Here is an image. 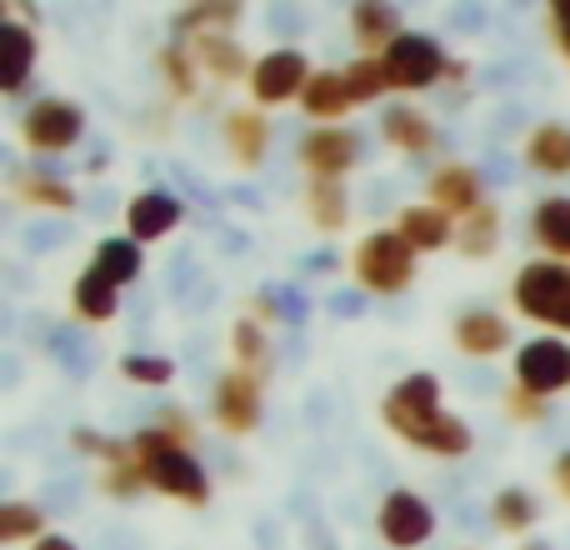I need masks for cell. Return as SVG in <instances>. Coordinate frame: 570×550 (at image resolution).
Returning <instances> with one entry per match:
<instances>
[{"mask_svg": "<svg viewBox=\"0 0 570 550\" xmlns=\"http://www.w3.org/2000/svg\"><path fill=\"white\" fill-rule=\"evenodd\" d=\"M70 441V451L76 455H90V461H100V471L106 465H120V461H130V441H116V435H106V431H96V425H76V431L66 435Z\"/></svg>", "mask_w": 570, "mask_h": 550, "instance_id": "cell-35", "label": "cell"}, {"mask_svg": "<svg viewBox=\"0 0 570 550\" xmlns=\"http://www.w3.org/2000/svg\"><path fill=\"white\" fill-rule=\"evenodd\" d=\"M90 271H96L100 281H110L116 291H126V285H136L140 271H146V246H136L130 236H106L90 251Z\"/></svg>", "mask_w": 570, "mask_h": 550, "instance_id": "cell-24", "label": "cell"}, {"mask_svg": "<svg viewBox=\"0 0 570 550\" xmlns=\"http://www.w3.org/2000/svg\"><path fill=\"white\" fill-rule=\"evenodd\" d=\"M491 526L501 536H515V541H531V531L541 526V501L525 485H505L491 501Z\"/></svg>", "mask_w": 570, "mask_h": 550, "instance_id": "cell-29", "label": "cell"}, {"mask_svg": "<svg viewBox=\"0 0 570 550\" xmlns=\"http://www.w3.org/2000/svg\"><path fill=\"white\" fill-rule=\"evenodd\" d=\"M295 156H301L305 180H345L361 160V136L345 126H315L301 136Z\"/></svg>", "mask_w": 570, "mask_h": 550, "instance_id": "cell-10", "label": "cell"}, {"mask_svg": "<svg viewBox=\"0 0 570 550\" xmlns=\"http://www.w3.org/2000/svg\"><path fill=\"white\" fill-rule=\"evenodd\" d=\"M240 20H246V6H240V0H200V6L176 10V16H170V30H176V40L236 36Z\"/></svg>", "mask_w": 570, "mask_h": 550, "instance_id": "cell-21", "label": "cell"}, {"mask_svg": "<svg viewBox=\"0 0 570 550\" xmlns=\"http://www.w3.org/2000/svg\"><path fill=\"white\" fill-rule=\"evenodd\" d=\"M511 371H515L521 391L551 401V395L570 391V341H561V335H535V341H525L521 351H515Z\"/></svg>", "mask_w": 570, "mask_h": 550, "instance_id": "cell-9", "label": "cell"}, {"mask_svg": "<svg viewBox=\"0 0 570 550\" xmlns=\"http://www.w3.org/2000/svg\"><path fill=\"white\" fill-rule=\"evenodd\" d=\"M341 76H345V90H351L355 106H375V100H381L385 90H391L381 56H355L351 66H341Z\"/></svg>", "mask_w": 570, "mask_h": 550, "instance_id": "cell-34", "label": "cell"}, {"mask_svg": "<svg viewBox=\"0 0 570 550\" xmlns=\"http://www.w3.org/2000/svg\"><path fill=\"white\" fill-rule=\"evenodd\" d=\"M50 536V515L30 501H6L0 505V541L6 546H36Z\"/></svg>", "mask_w": 570, "mask_h": 550, "instance_id": "cell-33", "label": "cell"}, {"mask_svg": "<svg viewBox=\"0 0 570 550\" xmlns=\"http://www.w3.org/2000/svg\"><path fill=\"white\" fill-rule=\"evenodd\" d=\"M451 341H455V351L471 355V361H495V355H505L515 345V331L501 311H491V305H471V311L455 315Z\"/></svg>", "mask_w": 570, "mask_h": 550, "instance_id": "cell-13", "label": "cell"}, {"mask_svg": "<svg viewBox=\"0 0 570 550\" xmlns=\"http://www.w3.org/2000/svg\"><path fill=\"white\" fill-rule=\"evenodd\" d=\"M230 361H236V371L256 375V381H271V365H276V345H271V331L261 321H250V315H236V325H230Z\"/></svg>", "mask_w": 570, "mask_h": 550, "instance_id": "cell-26", "label": "cell"}, {"mask_svg": "<svg viewBox=\"0 0 570 550\" xmlns=\"http://www.w3.org/2000/svg\"><path fill=\"white\" fill-rule=\"evenodd\" d=\"M220 136H226V150L240 170H261L271 156V120L261 106H236L220 116Z\"/></svg>", "mask_w": 570, "mask_h": 550, "instance_id": "cell-15", "label": "cell"}, {"mask_svg": "<svg viewBox=\"0 0 570 550\" xmlns=\"http://www.w3.org/2000/svg\"><path fill=\"white\" fill-rule=\"evenodd\" d=\"M461 550H481V546H461Z\"/></svg>", "mask_w": 570, "mask_h": 550, "instance_id": "cell-44", "label": "cell"}, {"mask_svg": "<svg viewBox=\"0 0 570 550\" xmlns=\"http://www.w3.org/2000/svg\"><path fill=\"white\" fill-rule=\"evenodd\" d=\"M501 230H505L501 206H495V200H485L471 220H461V226H455V251H461L465 261H491L495 251H501Z\"/></svg>", "mask_w": 570, "mask_h": 550, "instance_id": "cell-31", "label": "cell"}, {"mask_svg": "<svg viewBox=\"0 0 570 550\" xmlns=\"http://www.w3.org/2000/svg\"><path fill=\"white\" fill-rule=\"evenodd\" d=\"M120 375L130 385H146V391H166L176 381V361L170 355H150V351H130V355H120Z\"/></svg>", "mask_w": 570, "mask_h": 550, "instance_id": "cell-36", "label": "cell"}, {"mask_svg": "<svg viewBox=\"0 0 570 550\" xmlns=\"http://www.w3.org/2000/svg\"><path fill=\"white\" fill-rule=\"evenodd\" d=\"M381 140L391 150H401V156H431L435 140H441V130H435V120L425 116L421 106L395 100V106L381 110Z\"/></svg>", "mask_w": 570, "mask_h": 550, "instance_id": "cell-17", "label": "cell"}, {"mask_svg": "<svg viewBox=\"0 0 570 550\" xmlns=\"http://www.w3.org/2000/svg\"><path fill=\"white\" fill-rule=\"evenodd\" d=\"M305 216L321 236H341L351 226V190L345 180H305Z\"/></svg>", "mask_w": 570, "mask_h": 550, "instance_id": "cell-27", "label": "cell"}, {"mask_svg": "<svg viewBox=\"0 0 570 550\" xmlns=\"http://www.w3.org/2000/svg\"><path fill=\"white\" fill-rule=\"evenodd\" d=\"M525 166L551 180L570 176V126L566 120H541V126L525 136Z\"/></svg>", "mask_w": 570, "mask_h": 550, "instance_id": "cell-23", "label": "cell"}, {"mask_svg": "<svg viewBox=\"0 0 570 550\" xmlns=\"http://www.w3.org/2000/svg\"><path fill=\"white\" fill-rule=\"evenodd\" d=\"M415 271H421V256L395 236V226H381V230H365L361 246L351 251V281L361 285L365 295H405L415 285Z\"/></svg>", "mask_w": 570, "mask_h": 550, "instance_id": "cell-3", "label": "cell"}, {"mask_svg": "<svg viewBox=\"0 0 570 550\" xmlns=\"http://www.w3.org/2000/svg\"><path fill=\"white\" fill-rule=\"evenodd\" d=\"M180 220H186V200L170 196V190H136L126 206V236L136 240V246H156V240H166L170 230H180Z\"/></svg>", "mask_w": 570, "mask_h": 550, "instance_id": "cell-14", "label": "cell"}, {"mask_svg": "<svg viewBox=\"0 0 570 550\" xmlns=\"http://www.w3.org/2000/svg\"><path fill=\"white\" fill-rule=\"evenodd\" d=\"M30 550H80V546H76V541H70V536L50 531V536H46V541H36V546H30Z\"/></svg>", "mask_w": 570, "mask_h": 550, "instance_id": "cell-42", "label": "cell"}, {"mask_svg": "<svg viewBox=\"0 0 570 550\" xmlns=\"http://www.w3.org/2000/svg\"><path fill=\"white\" fill-rule=\"evenodd\" d=\"M531 236L546 251V261L570 266V196H546L531 216Z\"/></svg>", "mask_w": 570, "mask_h": 550, "instance_id": "cell-30", "label": "cell"}, {"mask_svg": "<svg viewBox=\"0 0 570 550\" xmlns=\"http://www.w3.org/2000/svg\"><path fill=\"white\" fill-rule=\"evenodd\" d=\"M40 60V36L26 16H6V66H0V96L20 100L30 90V76H36Z\"/></svg>", "mask_w": 570, "mask_h": 550, "instance_id": "cell-16", "label": "cell"}, {"mask_svg": "<svg viewBox=\"0 0 570 550\" xmlns=\"http://www.w3.org/2000/svg\"><path fill=\"white\" fill-rule=\"evenodd\" d=\"M301 110L315 120V126H341V120L355 110L341 70H315L311 86H305V96H301Z\"/></svg>", "mask_w": 570, "mask_h": 550, "instance_id": "cell-25", "label": "cell"}, {"mask_svg": "<svg viewBox=\"0 0 570 550\" xmlns=\"http://www.w3.org/2000/svg\"><path fill=\"white\" fill-rule=\"evenodd\" d=\"M100 491H106L110 501H136L140 491H150V481H146V471H140V461L130 455V461L106 465V471H100Z\"/></svg>", "mask_w": 570, "mask_h": 550, "instance_id": "cell-37", "label": "cell"}, {"mask_svg": "<svg viewBox=\"0 0 570 550\" xmlns=\"http://www.w3.org/2000/svg\"><path fill=\"white\" fill-rule=\"evenodd\" d=\"M156 425H160V431L176 435L180 445H190V451L200 445V425L186 415V405H160V421H156Z\"/></svg>", "mask_w": 570, "mask_h": 550, "instance_id": "cell-39", "label": "cell"}, {"mask_svg": "<svg viewBox=\"0 0 570 550\" xmlns=\"http://www.w3.org/2000/svg\"><path fill=\"white\" fill-rule=\"evenodd\" d=\"M521 550H551L546 541H521Z\"/></svg>", "mask_w": 570, "mask_h": 550, "instance_id": "cell-43", "label": "cell"}, {"mask_svg": "<svg viewBox=\"0 0 570 550\" xmlns=\"http://www.w3.org/2000/svg\"><path fill=\"white\" fill-rule=\"evenodd\" d=\"M190 56H196L200 76L216 80V86H240V80H250V70H256V60H250V50L240 46L236 36H200V40H186Z\"/></svg>", "mask_w": 570, "mask_h": 550, "instance_id": "cell-18", "label": "cell"}, {"mask_svg": "<svg viewBox=\"0 0 570 550\" xmlns=\"http://www.w3.org/2000/svg\"><path fill=\"white\" fill-rule=\"evenodd\" d=\"M375 536L391 550H421L435 536V511L415 491H391L375 511Z\"/></svg>", "mask_w": 570, "mask_h": 550, "instance_id": "cell-11", "label": "cell"}, {"mask_svg": "<svg viewBox=\"0 0 570 550\" xmlns=\"http://www.w3.org/2000/svg\"><path fill=\"white\" fill-rule=\"evenodd\" d=\"M210 415H216V425L226 435H256L261 421H266V381L230 365L216 381V391H210Z\"/></svg>", "mask_w": 570, "mask_h": 550, "instance_id": "cell-8", "label": "cell"}, {"mask_svg": "<svg viewBox=\"0 0 570 550\" xmlns=\"http://www.w3.org/2000/svg\"><path fill=\"white\" fill-rule=\"evenodd\" d=\"M546 26H551V40L561 46V56L570 60V0H551L546 6Z\"/></svg>", "mask_w": 570, "mask_h": 550, "instance_id": "cell-40", "label": "cell"}, {"mask_svg": "<svg viewBox=\"0 0 570 550\" xmlns=\"http://www.w3.org/2000/svg\"><path fill=\"white\" fill-rule=\"evenodd\" d=\"M381 421L391 435H401L405 445L435 455V461H461L475 451V431L455 411H445V391L435 371H411L385 391Z\"/></svg>", "mask_w": 570, "mask_h": 550, "instance_id": "cell-1", "label": "cell"}, {"mask_svg": "<svg viewBox=\"0 0 570 550\" xmlns=\"http://www.w3.org/2000/svg\"><path fill=\"white\" fill-rule=\"evenodd\" d=\"M395 236H401L415 256H431V251L455 246V220L445 216V210H435L431 200H421V206H401V216H395Z\"/></svg>", "mask_w": 570, "mask_h": 550, "instance_id": "cell-20", "label": "cell"}, {"mask_svg": "<svg viewBox=\"0 0 570 550\" xmlns=\"http://www.w3.org/2000/svg\"><path fill=\"white\" fill-rule=\"evenodd\" d=\"M156 70H160V80H166V90L176 100H196L200 66H196V56H190L186 40H166V46L156 50Z\"/></svg>", "mask_w": 570, "mask_h": 550, "instance_id": "cell-32", "label": "cell"}, {"mask_svg": "<svg viewBox=\"0 0 570 550\" xmlns=\"http://www.w3.org/2000/svg\"><path fill=\"white\" fill-rule=\"evenodd\" d=\"M10 196L26 210H50V216L76 210V186L50 176V170H10Z\"/></svg>", "mask_w": 570, "mask_h": 550, "instance_id": "cell-22", "label": "cell"}, {"mask_svg": "<svg viewBox=\"0 0 570 550\" xmlns=\"http://www.w3.org/2000/svg\"><path fill=\"white\" fill-rule=\"evenodd\" d=\"M381 66H385L391 90H401V96H421V90H431V86L445 80V70H451V50H445L435 36H425V30H405V36L381 56Z\"/></svg>", "mask_w": 570, "mask_h": 550, "instance_id": "cell-5", "label": "cell"}, {"mask_svg": "<svg viewBox=\"0 0 570 550\" xmlns=\"http://www.w3.org/2000/svg\"><path fill=\"white\" fill-rule=\"evenodd\" d=\"M311 76H315V70H311V60H305V50L276 46V50H266V56H256V70H250L246 90H250V100H256L261 110L291 106V100L301 106Z\"/></svg>", "mask_w": 570, "mask_h": 550, "instance_id": "cell-7", "label": "cell"}, {"mask_svg": "<svg viewBox=\"0 0 570 550\" xmlns=\"http://www.w3.org/2000/svg\"><path fill=\"white\" fill-rule=\"evenodd\" d=\"M70 315L86 325H110L120 315V291L86 266L76 281H70Z\"/></svg>", "mask_w": 570, "mask_h": 550, "instance_id": "cell-28", "label": "cell"}, {"mask_svg": "<svg viewBox=\"0 0 570 550\" xmlns=\"http://www.w3.org/2000/svg\"><path fill=\"white\" fill-rule=\"evenodd\" d=\"M425 190H431V206L445 210L455 226L471 220L475 210L485 206V180H481V170L465 166V160H445V166H435L431 180H425Z\"/></svg>", "mask_w": 570, "mask_h": 550, "instance_id": "cell-12", "label": "cell"}, {"mask_svg": "<svg viewBox=\"0 0 570 550\" xmlns=\"http://www.w3.org/2000/svg\"><path fill=\"white\" fill-rule=\"evenodd\" d=\"M130 451H136L140 471H146V481L156 495H166V501H176V505H190V511H206L210 505L206 465H200V455L190 451V445H180L170 431L140 425V431L130 435Z\"/></svg>", "mask_w": 570, "mask_h": 550, "instance_id": "cell-2", "label": "cell"}, {"mask_svg": "<svg viewBox=\"0 0 570 550\" xmlns=\"http://www.w3.org/2000/svg\"><path fill=\"white\" fill-rule=\"evenodd\" d=\"M505 415H511L515 425H541L546 415H551V401H541V395H531V391H521V385L511 381V391H505Z\"/></svg>", "mask_w": 570, "mask_h": 550, "instance_id": "cell-38", "label": "cell"}, {"mask_svg": "<svg viewBox=\"0 0 570 550\" xmlns=\"http://www.w3.org/2000/svg\"><path fill=\"white\" fill-rule=\"evenodd\" d=\"M351 36H355L361 56H385V50L405 36V20H401V10L385 6V0H361V6H351Z\"/></svg>", "mask_w": 570, "mask_h": 550, "instance_id": "cell-19", "label": "cell"}, {"mask_svg": "<svg viewBox=\"0 0 570 550\" xmlns=\"http://www.w3.org/2000/svg\"><path fill=\"white\" fill-rule=\"evenodd\" d=\"M511 305L521 321H535L546 331L570 335V266L561 261H525L511 281Z\"/></svg>", "mask_w": 570, "mask_h": 550, "instance_id": "cell-4", "label": "cell"}, {"mask_svg": "<svg viewBox=\"0 0 570 550\" xmlns=\"http://www.w3.org/2000/svg\"><path fill=\"white\" fill-rule=\"evenodd\" d=\"M551 485H556V491H561L566 501H570V451L556 455V465H551Z\"/></svg>", "mask_w": 570, "mask_h": 550, "instance_id": "cell-41", "label": "cell"}, {"mask_svg": "<svg viewBox=\"0 0 570 550\" xmlns=\"http://www.w3.org/2000/svg\"><path fill=\"white\" fill-rule=\"evenodd\" d=\"M20 146L36 150V156H66V150L80 146L86 136V110L76 100H60V96H46L20 116Z\"/></svg>", "mask_w": 570, "mask_h": 550, "instance_id": "cell-6", "label": "cell"}]
</instances>
